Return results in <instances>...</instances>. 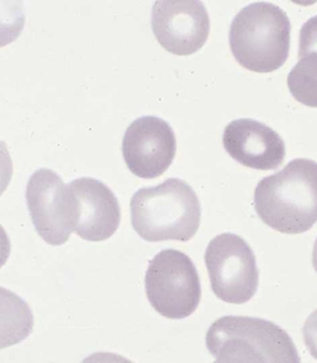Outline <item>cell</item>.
I'll use <instances>...</instances> for the list:
<instances>
[{
  "label": "cell",
  "instance_id": "1",
  "mask_svg": "<svg viewBox=\"0 0 317 363\" xmlns=\"http://www.w3.org/2000/svg\"><path fill=\"white\" fill-rule=\"evenodd\" d=\"M262 222L285 234H301L317 222V163L298 159L265 177L255 194Z\"/></svg>",
  "mask_w": 317,
  "mask_h": 363
},
{
  "label": "cell",
  "instance_id": "2",
  "mask_svg": "<svg viewBox=\"0 0 317 363\" xmlns=\"http://www.w3.org/2000/svg\"><path fill=\"white\" fill-rule=\"evenodd\" d=\"M130 208L133 227L146 241H189L200 227L198 196L191 186L177 178L138 190Z\"/></svg>",
  "mask_w": 317,
  "mask_h": 363
},
{
  "label": "cell",
  "instance_id": "3",
  "mask_svg": "<svg viewBox=\"0 0 317 363\" xmlns=\"http://www.w3.org/2000/svg\"><path fill=\"white\" fill-rule=\"evenodd\" d=\"M229 42L235 60L244 68L271 72L282 67L291 47V23L286 12L276 5L256 2L235 17Z\"/></svg>",
  "mask_w": 317,
  "mask_h": 363
},
{
  "label": "cell",
  "instance_id": "4",
  "mask_svg": "<svg viewBox=\"0 0 317 363\" xmlns=\"http://www.w3.org/2000/svg\"><path fill=\"white\" fill-rule=\"evenodd\" d=\"M208 350L217 362H299L285 331L258 318L226 316L207 333Z\"/></svg>",
  "mask_w": 317,
  "mask_h": 363
},
{
  "label": "cell",
  "instance_id": "5",
  "mask_svg": "<svg viewBox=\"0 0 317 363\" xmlns=\"http://www.w3.org/2000/svg\"><path fill=\"white\" fill-rule=\"evenodd\" d=\"M148 298L161 315L184 319L191 315L200 304V278L191 259L174 250H162L148 268Z\"/></svg>",
  "mask_w": 317,
  "mask_h": 363
},
{
  "label": "cell",
  "instance_id": "6",
  "mask_svg": "<svg viewBox=\"0 0 317 363\" xmlns=\"http://www.w3.org/2000/svg\"><path fill=\"white\" fill-rule=\"evenodd\" d=\"M211 289L222 301L243 304L257 291L258 269L252 249L234 234H222L210 242L205 254Z\"/></svg>",
  "mask_w": 317,
  "mask_h": 363
},
{
  "label": "cell",
  "instance_id": "7",
  "mask_svg": "<svg viewBox=\"0 0 317 363\" xmlns=\"http://www.w3.org/2000/svg\"><path fill=\"white\" fill-rule=\"evenodd\" d=\"M26 201L36 232L52 246L66 243L74 232V199L68 184L50 169L30 177Z\"/></svg>",
  "mask_w": 317,
  "mask_h": 363
},
{
  "label": "cell",
  "instance_id": "8",
  "mask_svg": "<svg viewBox=\"0 0 317 363\" xmlns=\"http://www.w3.org/2000/svg\"><path fill=\"white\" fill-rule=\"evenodd\" d=\"M152 30L169 52L190 55L200 50L210 33L205 6L196 0H162L152 9Z\"/></svg>",
  "mask_w": 317,
  "mask_h": 363
},
{
  "label": "cell",
  "instance_id": "9",
  "mask_svg": "<svg viewBox=\"0 0 317 363\" xmlns=\"http://www.w3.org/2000/svg\"><path fill=\"white\" fill-rule=\"evenodd\" d=\"M176 135L165 121L153 116L135 120L126 130L123 154L133 174L152 179L167 170L176 155Z\"/></svg>",
  "mask_w": 317,
  "mask_h": 363
},
{
  "label": "cell",
  "instance_id": "10",
  "mask_svg": "<svg viewBox=\"0 0 317 363\" xmlns=\"http://www.w3.org/2000/svg\"><path fill=\"white\" fill-rule=\"evenodd\" d=\"M74 207V232L87 241L110 238L120 225L116 195L102 182L84 177L68 184Z\"/></svg>",
  "mask_w": 317,
  "mask_h": 363
},
{
  "label": "cell",
  "instance_id": "11",
  "mask_svg": "<svg viewBox=\"0 0 317 363\" xmlns=\"http://www.w3.org/2000/svg\"><path fill=\"white\" fill-rule=\"evenodd\" d=\"M223 146L229 155L247 167L274 170L282 164L285 144L280 135L264 123L240 119L226 127Z\"/></svg>",
  "mask_w": 317,
  "mask_h": 363
},
{
  "label": "cell",
  "instance_id": "12",
  "mask_svg": "<svg viewBox=\"0 0 317 363\" xmlns=\"http://www.w3.org/2000/svg\"><path fill=\"white\" fill-rule=\"evenodd\" d=\"M34 329V315L19 296L0 286V350L26 340Z\"/></svg>",
  "mask_w": 317,
  "mask_h": 363
},
{
  "label": "cell",
  "instance_id": "13",
  "mask_svg": "<svg viewBox=\"0 0 317 363\" xmlns=\"http://www.w3.org/2000/svg\"><path fill=\"white\" fill-rule=\"evenodd\" d=\"M288 86L296 101L317 108V56L299 57L289 74Z\"/></svg>",
  "mask_w": 317,
  "mask_h": 363
},
{
  "label": "cell",
  "instance_id": "14",
  "mask_svg": "<svg viewBox=\"0 0 317 363\" xmlns=\"http://www.w3.org/2000/svg\"><path fill=\"white\" fill-rule=\"evenodd\" d=\"M26 23L22 2L0 0V48L16 40Z\"/></svg>",
  "mask_w": 317,
  "mask_h": 363
},
{
  "label": "cell",
  "instance_id": "15",
  "mask_svg": "<svg viewBox=\"0 0 317 363\" xmlns=\"http://www.w3.org/2000/svg\"><path fill=\"white\" fill-rule=\"evenodd\" d=\"M309 55L317 56V16L308 20L300 32L299 57Z\"/></svg>",
  "mask_w": 317,
  "mask_h": 363
},
{
  "label": "cell",
  "instance_id": "16",
  "mask_svg": "<svg viewBox=\"0 0 317 363\" xmlns=\"http://www.w3.org/2000/svg\"><path fill=\"white\" fill-rule=\"evenodd\" d=\"M13 174V163L7 144L0 141V196L7 189Z\"/></svg>",
  "mask_w": 317,
  "mask_h": 363
},
{
  "label": "cell",
  "instance_id": "17",
  "mask_svg": "<svg viewBox=\"0 0 317 363\" xmlns=\"http://www.w3.org/2000/svg\"><path fill=\"white\" fill-rule=\"evenodd\" d=\"M304 335L308 350L317 359V310L308 318L304 328Z\"/></svg>",
  "mask_w": 317,
  "mask_h": 363
},
{
  "label": "cell",
  "instance_id": "18",
  "mask_svg": "<svg viewBox=\"0 0 317 363\" xmlns=\"http://www.w3.org/2000/svg\"><path fill=\"white\" fill-rule=\"evenodd\" d=\"M11 241L4 228L0 225V268L7 262L11 255Z\"/></svg>",
  "mask_w": 317,
  "mask_h": 363
},
{
  "label": "cell",
  "instance_id": "19",
  "mask_svg": "<svg viewBox=\"0 0 317 363\" xmlns=\"http://www.w3.org/2000/svg\"><path fill=\"white\" fill-rule=\"evenodd\" d=\"M313 267H315V270L317 272V239L316 241L315 247H313Z\"/></svg>",
  "mask_w": 317,
  "mask_h": 363
}]
</instances>
